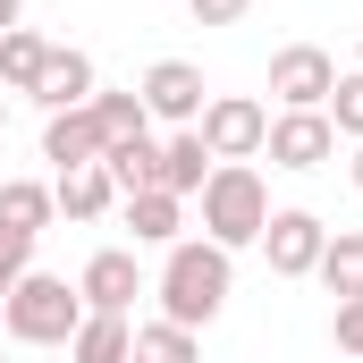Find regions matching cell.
<instances>
[{
  "instance_id": "1",
  "label": "cell",
  "mask_w": 363,
  "mask_h": 363,
  "mask_svg": "<svg viewBox=\"0 0 363 363\" xmlns=\"http://www.w3.org/2000/svg\"><path fill=\"white\" fill-rule=\"evenodd\" d=\"M203 237L220 245V254H245V245H262V228H271V186L254 161H211V178H203Z\"/></svg>"
},
{
  "instance_id": "2",
  "label": "cell",
  "mask_w": 363,
  "mask_h": 363,
  "mask_svg": "<svg viewBox=\"0 0 363 363\" xmlns=\"http://www.w3.org/2000/svg\"><path fill=\"white\" fill-rule=\"evenodd\" d=\"M228 287H237L228 254H220L211 237H178V245H169V262H161V321H178V330L220 321Z\"/></svg>"
},
{
  "instance_id": "3",
  "label": "cell",
  "mask_w": 363,
  "mask_h": 363,
  "mask_svg": "<svg viewBox=\"0 0 363 363\" xmlns=\"http://www.w3.org/2000/svg\"><path fill=\"white\" fill-rule=\"evenodd\" d=\"M77 321H85V296H77L68 279H51V271H26L0 296V330H9L17 347H68Z\"/></svg>"
},
{
  "instance_id": "4",
  "label": "cell",
  "mask_w": 363,
  "mask_h": 363,
  "mask_svg": "<svg viewBox=\"0 0 363 363\" xmlns=\"http://www.w3.org/2000/svg\"><path fill=\"white\" fill-rule=\"evenodd\" d=\"M194 135H203V152H211V161H254V152H262V135H271V110H262L254 93H211V101H203V118H194Z\"/></svg>"
},
{
  "instance_id": "5",
  "label": "cell",
  "mask_w": 363,
  "mask_h": 363,
  "mask_svg": "<svg viewBox=\"0 0 363 363\" xmlns=\"http://www.w3.org/2000/svg\"><path fill=\"white\" fill-rule=\"evenodd\" d=\"M330 85H338V60H330L321 43H287V51L271 60V101L279 110H321Z\"/></svg>"
},
{
  "instance_id": "6",
  "label": "cell",
  "mask_w": 363,
  "mask_h": 363,
  "mask_svg": "<svg viewBox=\"0 0 363 363\" xmlns=\"http://www.w3.org/2000/svg\"><path fill=\"white\" fill-rule=\"evenodd\" d=\"M262 152H271V169H321L338 152V127L321 110H279L271 135H262Z\"/></svg>"
},
{
  "instance_id": "7",
  "label": "cell",
  "mask_w": 363,
  "mask_h": 363,
  "mask_svg": "<svg viewBox=\"0 0 363 363\" xmlns=\"http://www.w3.org/2000/svg\"><path fill=\"white\" fill-rule=\"evenodd\" d=\"M321 245H330L321 211H271V228H262V254H271L279 279H313L321 271Z\"/></svg>"
},
{
  "instance_id": "8",
  "label": "cell",
  "mask_w": 363,
  "mask_h": 363,
  "mask_svg": "<svg viewBox=\"0 0 363 363\" xmlns=\"http://www.w3.org/2000/svg\"><path fill=\"white\" fill-rule=\"evenodd\" d=\"M135 93H144V110H152V118H169V127H194V118H203V101H211L194 60H152Z\"/></svg>"
},
{
  "instance_id": "9",
  "label": "cell",
  "mask_w": 363,
  "mask_h": 363,
  "mask_svg": "<svg viewBox=\"0 0 363 363\" xmlns=\"http://www.w3.org/2000/svg\"><path fill=\"white\" fill-rule=\"evenodd\" d=\"M77 296H85V313H135V296H144V271H135V254L127 245H110V254H93L85 279H77Z\"/></svg>"
},
{
  "instance_id": "10",
  "label": "cell",
  "mask_w": 363,
  "mask_h": 363,
  "mask_svg": "<svg viewBox=\"0 0 363 363\" xmlns=\"http://www.w3.org/2000/svg\"><path fill=\"white\" fill-rule=\"evenodd\" d=\"M93 93H101L93 60H85V51H60V43H51V60H43V77H34V93H26V101H43V118H60V110H85Z\"/></svg>"
},
{
  "instance_id": "11",
  "label": "cell",
  "mask_w": 363,
  "mask_h": 363,
  "mask_svg": "<svg viewBox=\"0 0 363 363\" xmlns=\"http://www.w3.org/2000/svg\"><path fill=\"white\" fill-rule=\"evenodd\" d=\"M43 161H51L60 178L101 161V118H93V101H85V110H60V118H43Z\"/></svg>"
},
{
  "instance_id": "12",
  "label": "cell",
  "mask_w": 363,
  "mask_h": 363,
  "mask_svg": "<svg viewBox=\"0 0 363 363\" xmlns=\"http://www.w3.org/2000/svg\"><path fill=\"white\" fill-rule=\"evenodd\" d=\"M68 363H135V330L118 313H85L68 338Z\"/></svg>"
},
{
  "instance_id": "13",
  "label": "cell",
  "mask_w": 363,
  "mask_h": 363,
  "mask_svg": "<svg viewBox=\"0 0 363 363\" xmlns=\"http://www.w3.org/2000/svg\"><path fill=\"white\" fill-rule=\"evenodd\" d=\"M51 220H60V194H51L43 178H9V186H0V228H17V237H43Z\"/></svg>"
},
{
  "instance_id": "14",
  "label": "cell",
  "mask_w": 363,
  "mask_h": 363,
  "mask_svg": "<svg viewBox=\"0 0 363 363\" xmlns=\"http://www.w3.org/2000/svg\"><path fill=\"white\" fill-rule=\"evenodd\" d=\"M101 169H110V186H118V203H127V194L161 186V144H152V135H127V144H101Z\"/></svg>"
},
{
  "instance_id": "15",
  "label": "cell",
  "mask_w": 363,
  "mask_h": 363,
  "mask_svg": "<svg viewBox=\"0 0 363 363\" xmlns=\"http://www.w3.org/2000/svg\"><path fill=\"white\" fill-rule=\"evenodd\" d=\"M203 178H211V152H203V135L194 127H178L169 144H161V194H203Z\"/></svg>"
},
{
  "instance_id": "16",
  "label": "cell",
  "mask_w": 363,
  "mask_h": 363,
  "mask_svg": "<svg viewBox=\"0 0 363 363\" xmlns=\"http://www.w3.org/2000/svg\"><path fill=\"white\" fill-rule=\"evenodd\" d=\"M321 287L338 296V304H355L363 296V228H330V245H321Z\"/></svg>"
},
{
  "instance_id": "17",
  "label": "cell",
  "mask_w": 363,
  "mask_h": 363,
  "mask_svg": "<svg viewBox=\"0 0 363 363\" xmlns=\"http://www.w3.org/2000/svg\"><path fill=\"white\" fill-rule=\"evenodd\" d=\"M127 228H135V245H178L186 203H178V194H161V186H144V194H127Z\"/></svg>"
},
{
  "instance_id": "18",
  "label": "cell",
  "mask_w": 363,
  "mask_h": 363,
  "mask_svg": "<svg viewBox=\"0 0 363 363\" xmlns=\"http://www.w3.org/2000/svg\"><path fill=\"white\" fill-rule=\"evenodd\" d=\"M51 194H60L68 220H101V211H118V186H110L101 161H93V169H68V178H51Z\"/></svg>"
},
{
  "instance_id": "19",
  "label": "cell",
  "mask_w": 363,
  "mask_h": 363,
  "mask_svg": "<svg viewBox=\"0 0 363 363\" xmlns=\"http://www.w3.org/2000/svg\"><path fill=\"white\" fill-rule=\"evenodd\" d=\"M43 60H51V43H43L34 26H9V34H0V85H9V93H34Z\"/></svg>"
},
{
  "instance_id": "20",
  "label": "cell",
  "mask_w": 363,
  "mask_h": 363,
  "mask_svg": "<svg viewBox=\"0 0 363 363\" xmlns=\"http://www.w3.org/2000/svg\"><path fill=\"white\" fill-rule=\"evenodd\" d=\"M93 118H101V144L152 135V110H144V93H93Z\"/></svg>"
},
{
  "instance_id": "21",
  "label": "cell",
  "mask_w": 363,
  "mask_h": 363,
  "mask_svg": "<svg viewBox=\"0 0 363 363\" xmlns=\"http://www.w3.org/2000/svg\"><path fill=\"white\" fill-rule=\"evenodd\" d=\"M135 363H203V347H194V330H178V321H144L135 330Z\"/></svg>"
},
{
  "instance_id": "22",
  "label": "cell",
  "mask_w": 363,
  "mask_h": 363,
  "mask_svg": "<svg viewBox=\"0 0 363 363\" xmlns=\"http://www.w3.org/2000/svg\"><path fill=\"white\" fill-rule=\"evenodd\" d=\"M321 118H330L338 135H355V144H363V68H355V77H338V85H330V101H321Z\"/></svg>"
},
{
  "instance_id": "23",
  "label": "cell",
  "mask_w": 363,
  "mask_h": 363,
  "mask_svg": "<svg viewBox=\"0 0 363 363\" xmlns=\"http://www.w3.org/2000/svg\"><path fill=\"white\" fill-rule=\"evenodd\" d=\"M34 271V237H17V228H0V296L17 287V279Z\"/></svg>"
},
{
  "instance_id": "24",
  "label": "cell",
  "mask_w": 363,
  "mask_h": 363,
  "mask_svg": "<svg viewBox=\"0 0 363 363\" xmlns=\"http://www.w3.org/2000/svg\"><path fill=\"white\" fill-rule=\"evenodd\" d=\"M330 338H338V355H347V363H363V296H355V304H338Z\"/></svg>"
},
{
  "instance_id": "25",
  "label": "cell",
  "mask_w": 363,
  "mask_h": 363,
  "mask_svg": "<svg viewBox=\"0 0 363 363\" xmlns=\"http://www.w3.org/2000/svg\"><path fill=\"white\" fill-rule=\"evenodd\" d=\"M186 9H194V26H237L254 0H186Z\"/></svg>"
},
{
  "instance_id": "26",
  "label": "cell",
  "mask_w": 363,
  "mask_h": 363,
  "mask_svg": "<svg viewBox=\"0 0 363 363\" xmlns=\"http://www.w3.org/2000/svg\"><path fill=\"white\" fill-rule=\"evenodd\" d=\"M17 17H26V0H0V34H9V26H17Z\"/></svg>"
},
{
  "instance_id": "27",
  "label": "cell",
  "mask_w": 363,
  "mask_h": 363,
  "mask_svg": "<svg viewBox=\"0 0 363 363\" xmlns=\"http://www.w3.org/2000/svg\"><path fill=\"white\" fill-rule=\"evenodd\" d=\"M355 194H363V144H355Z\"/></svg>"
},
{
  "instance_id": "28",
  "label": "cell",
  "mask_w": 363,
  "mask_h": 363,
  "mask_svg": "<svg viewBox=\"0 0 363 363\" xmlns=\"http://www.w3.org/2000/svg\"><path fill=\"white\" fill-rule=\"evenodd\" d=\"M0 127H9V93H0Z\"/></svg>"
},
{
  "instance_id": "29",
  "label": "cell",
  "mask_w": 363,
  "mask_h": 363,
  "mask_svg": "<svg viewBox=\"0 0 363 363\" xmlns=\"http://www.w3.org/2000/svg\"><path fill=\"white\" fill-rule=\"evenodd\" d=\"M355 51H363V43H355Z\"/></svg>"
}]
</instances>
